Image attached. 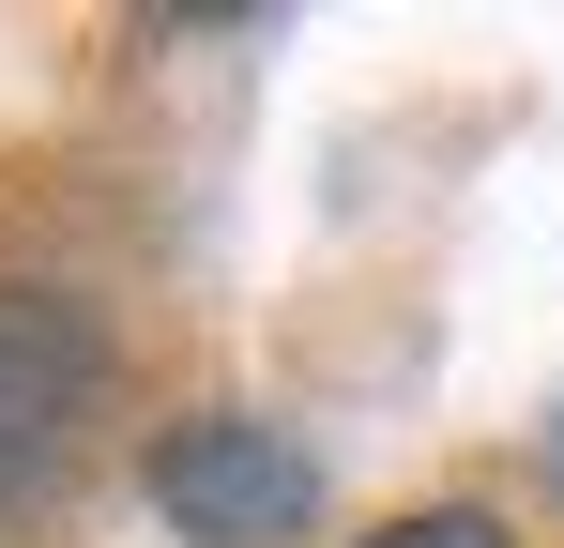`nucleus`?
<instances>
[{
	"instance_id": "nucleus-3",
	"label": "nucleus",
	"mask_w": 564,
	"mask_h": 548,
	"mask_svg": "<svg viewBox=\"0 0 564 548\" xmlns=\"http://www.w3.org/2000/svg\"><path fill=\"white\" fill-rule=\"evenodd\" d=\"M367 548H503V518H473V503H443V518H397V534H367Z\"/></svg>"
},
{
	"instance_id": "nucleus-4",
	"label": "nucleus",
	"mask_w": 564,
	"mask_h": 548,
	"mask_svg": "<svg viewBox=\"0 0 564 548\" xmlns=\"http://www.w3.org/2000/svg\"><path fill=\"white\" fill-rule=\"evenodd\" d=\"M550 472H564V412H550Z\"/></svg>"
},
{
	"instance_id": "nucleus-1",
	"label": "nucleus",
	"mask_w": 564,
	"mask_h": 548,
	"mask_svg": "<svg viewBox=\"0 0 564 548\" xmlns=\"http://www.w3.org/2000/svg\"><path fill=\"white\" fill-rule=\"evenodd\" d=\"M93 381H107V351H93V320H77L62 289H0V518L77 457Z\"/></svg>"
},
{
	"instance_id": "nucleus-2",
	"label": "nucleus",
	"mask_w": 564,
	"mask_h": 548,
	"mask_svg": "<svg viewBox=\"0 0 564 548\" xmlns=\"http://www.w3.org/2000/svg\"><path fill=\"white\" fill-rule=\"evenodd\" d=\"M153 487H169V518H184L198 548H260V534H290V518L321 503V472H305L275 427H245V412H198L184 442L153 457Z\"/></svg>"
}]
</instances>
